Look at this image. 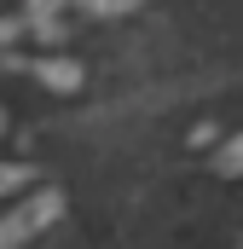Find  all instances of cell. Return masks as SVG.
Here are the masks:
<instances>
[{
	"mask_svg": "<svg viewBox=\"0 0 243 249\" xmlns=\"http://www.w3.org/2000/svg\"><path fill=\"white\" fill-rule=\"evenodd\" d=\"M64 214V191H35V197H23L17 209H6L0 214V249H23L29 238H41L52 220Z\"/></svg>",
	"mask_w": 243,
	"mask_h": 249,
	"instance_id": "cell-1",
	"label": "cell"
},
{
	"mask_svg": "<svg viewBox=\"0 0 243 249\" xmlns=\"http://www.w3.org/2000/svg\"><path fill=\"white\" fill-rule=\"evenodd\" d=\"M29 180H35V174H29L23 162H0V197H12V191H23Z\"/></svg>",
	"mask_w": 243,
	"mask_h": 249,
	"instance_id": "cell-4",
	"label": "cell"
},
{
	"mask_svg": "<svg viewBox=\"0 0 243 249\" xmlns=\"http://www.w3.org/2000/svg\"><path fill=\"white\" fill-rule=\"evenodd\" d=\"M214 168H220V174H243V133L220 151V162H214Z\"/></svg>",
	"mask_w": 243,
	"mask_h": 249,
	"instance_id": "cell-5",
	"label": "cell"
},
{
	"mask_svg": "<svg viewBox=\"0 0 243 249\" xmlns=\"http://www.w3.org/2000/svg\"><path fill=\"white\" fill-rule=\"evenodd\" d=\"M35 75H41L47 87H58V93H75V87H81V70H75L69 58H47V64H35Z\"/></svg>",
	"mask_w": 243,
	"mask_h": 249,
	"instance_id": "cell-3",
	"label": "cell"
},
{
	"mask_svg": "<svg viewBox=\"0 0 243 249\" xmlns=\"http://www.w3.org/2000/svg\"><path fill=\"white\" fill-rule=\"evenodd\" d=\"M0 133H6V110H0Z\"/></svg>",
	"mask_w": 243,
	"mask_h": 249,
	"instance_id": "cell-6",
	"label": "cell"
},
{
	"mask_svg": "<svg viewBox=\"0 0 243 249\" xmlns=\"http://www.w3.org/2000/svg\"><path fill=\"white\" fill-rule=\"evenodd\" d=\"M64 6H69V12H93V18H122V12H133L139 0H29V18L47 23V18L64 12Z\"/></svg>",
	"mask_w": 243,
	"mask_h": 249,
	"instance_id": "cell-2",
	"label": "cell"
}]
</instances>
